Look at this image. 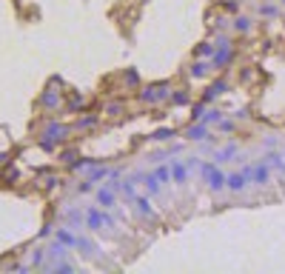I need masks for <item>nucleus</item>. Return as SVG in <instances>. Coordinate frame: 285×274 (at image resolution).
<instances>
[{
	"mask_svg": "<svg viewBox=\"0 0 285 274\" xmlns=\"http://www.w3.org/2000/svg\"><path fill=\"white\" fill-rule=\"evenodd\" d=\"M251 183H254V186H260V189L271 183V166H268L265 160H257V163L251 166Z\"/></svg>",
	"mask_w": 285,
	"mask_h": 274,
	"instance_id": "obj_8",
	"label": "nucleus"
},
{
	"mask_svg": "<svg viewBox=\"0 0 285 274\" xmlns=\"http://www.w3.org/2000/svg\"><path fill=\"white\" fill-rule=\"evenodd\" d=\"M128 206H131L143 220H148L151 226H160V217H157V211H154V203H151V197H148V194H137Z\"/></svg>",
	"mask_w": 285,
	"mask_h": 274,
	"instance_id": "obj_5",
	"label": "nucleus"
},
{
	"mask_svg": "<svg viewBox=\"0 0 285 274\" xmlns=\"http://www.w3.org/2000/svg\"><path fill=\"white\" fill-rule=\"evenodd\" d=\"M208 129H211V126H205L203 120H197V123H191L185 132H182V137H185V140H191V143H203V140H208V137H211V132H208Z\"/></svg>",
	"mask_w": 285,
	"mask_h": 274,
	"instance_id": "obj_9",
	"label": "nucleus"
},
{
	"mask_svg": "<svg viewBox=\"0 0 285 274\" xmlns=\"http://www.w3.org/2000/svg\"><path fill=\"white\" fill-rule=\"evenodd\" d=\"M226 91H228V83H226V80H217V83H211V86L203 91V97H200V100H203L205 106H211V103H214L217 97H223Z\"/></svg>",
	"mask_w": 285,
	"mask_h": 274,
	"instance_id": "obj_12",
	"label": "nucleus"
},
{
	"mask_svg": "<svg viewBox=\"0 0 285 274\" xmlns=\"http://www.w3.org/2000/svg\"><path fill=\"white\" fill-rule=\"evenodd\" d=\"M188 103H191V97H188V91H185V89H174V91H171V106L182 109V106H188Z\"/></svg>",
	"mask_w": 285,
	"mask_h": 274,
	"instance_id": "obj_23",
	"label": "nucleus"
},
{
	"mask_svg": "<svg viewBox=\"0 0 285 274\" xmlns=\"http://www.w3.org/2000/svg\"><path fill=\"white\" fill-rule=\"evenodd\" d=\"M239 154V146L237 143H228V146H223V148H214V163H228V160H234Z\"/></svg>",
	"mask_w": 285,
	"mask_h": 274,
	"instance_id": "obj_17",
	"label": "nucleus"
},
{
	"mask_svg": "<svg viewBox=\"0 0 285 274\" xmlns=\"http://www.w3.org/2000/svg\"><path fill=\"white\" fill-rule=\"evenodd\" d=\"M251 186V166H242L239 171H231L226 174V189L231 194H242Z\"/></svg>",
	"mask_w": 285,
	"mask_h": 274,
	"instance_id": "obj_4",
	"label": "nucleus"
},
{
	"mask_svg": "<svg viewBox=\"0 0 285 274\" xmlns=\"http://www.w3.org/2000/svg\"><path fill=\"white\" fill-rule=\"evenodd\" d=\"M68 132H71V129L63 126V123H49L46 126V132H43V137L46 140H52V143H63V140L68 137Z\"/></svg>",
	"mask_w": 285,
	"mask_h": 274,
	"instance_id": "obj_14",
	"label": "nucleus"
},
{
	"mask_svg": "<svg viewBox=\"0 0 285 274\" xmlns=\"http://www.w3.org/2000/svg\"><path fill=\"white\" fill-rule=\"evenodd\" d=\"M234 63V46H231V40L228 43H220L217 46V52L211 55V66L214 68H226Z\"/></svg>",
	"mask_w": 285,
	"mask_h": 274,
	"instance_id": "obj_6",
	"label": "nucleus"
},
{
	"mask_svg": "<svg viewBox=\"0 0 285 274\" xmlns=\"http://www.w3.org/2000/svg\"><path fill=\"white\" fill-rule=\"evenodd\" d=\"M211 26H214L217 32H223V29H226V26H228V20H226V17H217V20L211 23Z\"/></svg>",
	"mask_w": 285,
	"mask_h": 274,
	"instance_id": "obj_41",
	"label": "nucleus"
},
{
	"mask_svg": "<svg viewBox=\"0 0 285 274\" xmlns=\"http://www.w3.org/2000/svg\"><path fill=\"white\" fill-rule=\"evenodd\" d=\"M214 71V66H211V60H205V57H197L191 66H188V77H194V80H203V77H208Z\"/></svg>",
	"mask_w": 285,
	"mask_h": 274,
	"instance_id": "obj_10",
	"label": "nucleus"
},
{
	"mask_svg": "<svg viewBox=\"0 0 285 274\" xmlns=\"http://www.w3.org/2000/svg\"><path fill=\"white\" fill-rule=\"evenodd\" d=\"M89 192H94V180H89V177H86V180L77 183V194H89Z\"/></svg>",
	"mask_w": 285,
	"mask_h": 274,
	"instance_id": "obj_38",
	"label": "nucleus"
},
{
	"mask_svg": "<svg viewBox=\"0 0 285 274\" xmlns=\"http://www.w3.org/2000/svg\"><path fill=\"white\" fill-rule=\"evenodd\" d=\"M86 228L94 234H112V231H117V217H112V208L89 206L86 208Z\"/></svg>",
	"mask_w": 285,
	"mask_h": 274,
	"instance_id": "obj_1",
	"label": "nucleus"
},
{
	"mask_svg": "<svg viewBox=\"0 0 285 274\" xmlns=\"http://www.w3.org/2000/svg\"><path fill=\"white\" fill-rule=\"evenodd\" d=\"M223 6H226L228 14H239V6H242V0H223Z\"/></svg>",
	"mask_w": 285,
	"mask_h": 274,
	"instance_id": "obj_36",
	"label": "nucleus"
},
{
	"mask_svg": "<svg viewBox=\"0 0 285 274\" xmlns=\"http://www.w3.org/2000/svg\"><path fill=\"white\" fill-rule=\"evenodd\" d=\"M182 163H185V169L191 171V174H200V166H203V157H197V154H191V157H185Z\"/></svg>",
	"mask_w": 285,
	"mask_h": 274,
	"instance_id": "obj_30",
	"label": "nucleus"
},
{
	"mask_svg": "<svg viewBox=\"0 0 285 274\" xmlns=\"http://www.w3.org/2000/svg\"><path fill=\"white\" fill-rule=\"evenodd\" d=\"M231 26H234V32H239V34H248L251 29H254V23H251V17H245V14H234V20H231Z\"/></svg>",
	"mask_w": 285,
	"mask_h": 274,
	"instance_id": "obj_19",
	"label": "nucleus"
},
{
	"mask_svg": "<svg viewBox=\"0 0 285 274\" xmlns=\"http://www.w3.org/2000/svg\"><path fill=\"white\" fill-rule=\"evenodd\" d=\"M46 254H49V257H55V260H63V257L68 254V246H66V243H60V240L55 237V243L46 249Z\"/></svg>",
	"mask_w": 285,
	"mask_h": 274,
	"instance_id": "obj_21",
	"label": "nucleus"
},
{
	"mask_svg": "<svg viewBox=\"0 0 285 274\" xmlns=\"http://www.w3.org/2000/svg\"><path fill=\"white\" fill-rule=\"evenodd\" d=\"M217 52L214 40H203V43L197 46V52H194V57H205V60H211V55Z\"/></svg>",
	"mask_w": 285,
	"mask_h": 274,
	"instance_id": "obj_25",
	"label": "nucleus"
},
{
	"mask_svg": "<svg viewBox=\"0 0 285 274\" xmlns=\"http://www.w3.org/2000/svg\"><path fill=\"white\" fill-rule=\"evenodd\" d=\"M169 166H171V183L182 189V186L188 183V174H191V171L185 169V163H182V160H169Z\"/></svg>",
	"mask_w": 285,
	"mask_h": 274,
	"instance_id": "obj_11",
	"label": "nucleus"
},
{
	"mask_svg": "<svg viewBox=\"0 0 285 274\" xmlns=\"http://www.w3.org/2000/svg\"><path fill=\"white\" fill-rule=\"evenodd\" d=\"M180 132L177 129H171V126H163V129H157V132H151L148 135V140H154V143H169L171 137H177Z\"/></svg>",
	"mask_w": 285,
	"mask_h": 274,
	"instance_id": "obj_18",
	"label": "nucleus"
},
{
	"mask_svg": "<svg viewBox=\"0 0 285 274\" xmlns=\"http://www.w3.org/2000/svg\"><path fill=\"white\" fill-rule=\"evenodd\" d=\"M94 200H97V206H103V208H117V189L106 183L100 189H94Z\"/></svg>",
	"mask_w": 285,
	"mask_h": 274,
	"instance_id": "obj_7",
	"label": "nucleus"
},
{
	"mask_svg": "<svg viewBox=\"0 0 285 274\" xmlns=\"http://www.w3.org/2000/svg\"><path fill=\"white\" fill-rule=\"evenodd\" d=\"M60 157L66 160V163H71V160H74V151H63V154H60Z\"/></svg>",
	"mask_w": 285,
	"mask_h": 274,
	"instance_id": "obj_43",
	"label": "nucleus"
},
{
	"mask_svg": "<svg viewBox=\"0 0 285 274\" xmlns=\"http://www.w3.org/2000/svg\"><path fill=\"white\" fill-rule=\"evenodd\" d=\"M97 123H100V117H97V114H86V117H80L77 123H74V129H80V132H86V129H94Z\"/></svg>",
	"mask_w": 285,
	"mask_h": 274,
	"instance_id": "obj_28",
	"label": "nucleus"
},
{
	"mask_svg": "<svg viewBox=\"0 0 285 274\" xmlns=\"http://www.w3.org/2000/svg\"><path fill=\"white\" fill-rule=\"evenodd\" d=\"M57 240H60V243H66L68 249H74V246H77V234H74V231H71L68 226L57 228Z\"/></svg>",
	"mask_w": 285,
	"mask_h": 274,
	"instance_id": "obj_22",
	"label": "nucleus"
},
{
	"mask_svg": "<svg viewBox=\"0 0 285 274\" xmlns=\"http://www.w3.org/2000/svg\"><path fill=\"white\" fill-rule=\"evenodd\" d=\"M260 14L262 17H277V6L274 3H260Z\"/></svg>",
	"mask_w": 285,
	"mask_h": 274,
	"instance_id": "obj_37",
	"label": "nucleus"
},
{
	"mask_svg": "<svg viewBox=\"0 0 285 274\" xmlns=\"http://www.w3.org/2000/svg\"><path fill=\"white\" fill-rule=\"evenodd\" d=\"M83 94H71V103H68V109H71V112H77V109H83Z\"/></svg>",
	"mask_w": 285,
	"mask_h": 274,
	"instance_id": "obj_39",
	"label": "nucleus"
},
{
	"mask_svg": "<svg viewBox=\"0 0 285 274\" xmlns=\"http://www.w3.org/2000/svg\"><path fill=\"white\" fill-rule=\"evenodd\" d=\"M60 100H63V97H60V91H52V89L40 97V103H43L46 109H57V106H60Z\"/></svg>",
	"mask_w": 285,
	"mask_h": 274,
	"instance_id": "obj_26",
	"label": "nucleus"
},
{
	"mask_svg": "<svg viewBox=\"0 0 285 274\" xmlns=\"http://www.w3.org/2000/svg\"><path fill=\"white\" fill-rule=\"evenodd\" d=\"M154 174H157V180L163 183V186H171V166H169V163L157 166V169H154Z\"/></svg>",
	"mask_w": 285,
	"mask_h": 274,
	"instance_id": "obj_29",
	"label": "nucleus"
},
{
	"mask_svg": "<svg viewBox=\"0 0 285 274\" xmlns=\"http://www.w3.org/2000/svg\"><path fill=\"white\" fill-rule=\"evenodd\" d=\"M46 257H49L46 249H34L32 254H29V263H32V266H46Z\"/></svg>",
	"mask_w": 285,
	"mask_h": 274,
	"instance_id": "obj_31",
	"label": "nucleus"
},
{
	"mask_svg": "<svg viewBox=\"0 0 285 274\" xmlns=\"http://www.w3.org/2000/svg\"><path fill=\"white\" fill-rule=\"evenodd\" d=\"M280 3H283V6H285V0H280Z\"/></svg>",
	"mask_w": 285,
	"mask_h": 274,
	"instance_id": "obj_44",
	"label": "nucleus"
},
{
	"mask_svg": "<svg viewBox=\"0 0 285 274\" xmlns=\"http://www.w3.org/2000/svg\"><path fill=\"white\" fill-rule=\"evenodd\" d=\"M74 249H80L86 257H94V254H97V243L89 237H83V234H77V246H74Z\"/></svg>",
	"mask_w": 285,
	"mask_h": 274,
	"instance_id": "obj_20",
	"label": "nucleus"
},
{
	"mask_svg": "<svg viewBox=\"0 0 285 274\" xmlns=\"http://www.w3.org/2000/svg\"><path fill=\"white\" fill-rule=\"evenodd\" d=\"M203 114H205V103H203V100H197V103L191 106V123L203 120Z\"/></svg>",
	"mask_w": 285,
	"mask_h": 274,
	"instance_id": "obj_34",
	"label": "nucleus"
},
{
	"mask_svg": "<svg viewBox=\"0 0 285 274\" xmlns=\"http://www.w3.org/2000/svg\"><path fill=\"white\" fill-rule=\"evenodd\" d=\"M200 177H203V183L211 189V192H226V171L220 169V163H214V160H203Z\"/></svg>",
	"mask_w": 285,
	"mask_h": 274,
	"instance_id": "obj_2",
	"label": "nucleus"
},
{
	"mask_svg": "<svg viewBox=\"0 0 285 274\" xmlns=\"http://www.w3.org/2000/svg\"><path fill=\"white\" fill-rule=\"evenodd\" d=\"M262 160L271 166L274 171H280V174H285V151H277V148H268L265 154H262Z\"/></svg>",
	"mask_w": 285,
	"mask_h": 274,
	"instance_id": "obj_15",
	"label": "nucleus"
},
{
	"mask_svg": "<svg viewBox=\"0 0 285 274\" xmlns=\"http://www.w3.org/2000/svg\"><path fill=\"white\" fill-rule=\"evenodd\" d=\"M182 154V143H171L166 151H163V157H180Z\"/></svg>",
	"mask_w": 285,
	"mask_h": 274,
	"instance_id": "obj_35",
	"label": "nucleus"
},
{
	"mask_svg": "<svg viewBox=\"0 0 285 274\" xmlns=\"http://www.w3.org/2000/svg\"><path fill=\"white\" fill-rule=\"evenodd\" d=\"M123 80H125V86H128V89H137V86H140V74H137L134 68H128V71L123 74Z\"/></svg>",
	"mask_w": 285,
	"mask_h": 274,
	"instance_id": "obj_33",
	"label": "nucleus"
},
{
	"mask_svg": "<svg viewBox=\"0 0 285 274\" xmlns=\"http://www.w3.org/2000/svg\"><path fill=\"white\" fill-rule=\"evenodd\" d=\"M106 112L112 114V117H120V114L125 112V106H123V103H112V106H109V109H106Z\"/></svg>",
	"mask_w": 285,
	"mask_h": 274,
	"instance_id": "obj_40",
	"label": "nucleus"
},
{
	"mask_svg": "<svg viewBox=\"0 0 285 274\" xmlns=\"http://www.w3.org/2000/svg\"><path fill=\"white\" fill-rule=\"evenodd\" d=\"M234 129H237V123H234V120H226V117H223V120L217 123V135H231Z\"/></svg>",
	"mask_w": 285,
	"mask_h": 274,
	"instance_id": "obj_32",
	"label": "nucleus"
},
{
	"mask_svg": "<svg viewBox=\"0 0 285 274\" xmlns=\"http://www.w3.org/2000/svg\"><path fill=\"white\" fill-rule=\"evenodd\" d=\"M140 183L146 186V194H148V197H151V200L163 194V183L157 180V174H154V171H148V174H146V171H143V177H140Z\"/></svg>",
	"mask_w": 285,
	"mask_h": 274,
	"instance_id": "obj_13",
	"label": "nucleus"
},
{
	"mask_svg": "<svg viewBox=\"0 0 285 274\" xmlns=\"http://www.w3.org/2000/svg\"><path fill=\"white\" fill-rule=\"evenodd\" d=\"M109 174H112V169L106 166V163H100V160H94L89 169H86V177L94 183H100V180H109Z\"/></svg>",
	"mask_w": 285,
	"mask_h": 274,
	"instance_id": "obj_16",
	"label": "nucleus"
},
{
	"mask_svg": "<svg viewBox=\"0 0 285 274\" xmlns=\"http://www.w3.org/2000/svg\"><path fill=\"white\" fill-rule=\"evenodd\" d=\"M66 220L71 226H86V211H80V208H66Z\"/></svg>",
	"mask_w": 285,
	"mask_h": 274,
	"instance_id": "obj_24",
	"label": "nucleus"
},
{
	"mask_svg": "<svg viewBox=\"0 0 285 274\" xmlns=\"http://www.w3.org/2000/svg\"><path fill=\"white\" fill-rule=\"evenodd\" d=\"M226 117V112H220V109H205V114H203V123L205 126H217L220 120Z\"/></svg>",
	"mask_w": 285,
	"mask_h": 274,
	"instance_id": "obj_27",
	"label": "nucleus"
},
{
	"mask_svg": "<svg viewBox=\"0 0 285 274\" xmlns=\"http://www.w3.org/2000/svg\"><path fill=\"white\" fill-rule=\"evenodd\" d=\"M265 148H277V137H265Z\"/></svg>",
	"mask_w": 285,
	"mask_h": 274,
	"instance_id": "obj_42",
	"label": "nucleus"
},
{
	"mask_svg": "<svg viewBox=\"0 0 285 274\" xmlns=\"http://www.w3.org/2000/svg\"><path fill=\"white\" fill-rule=\"evenodd\" d=\"M171 83L169 80H160V83H148L146 89L140 91V100L148 103V106H160V103L171 100Z\"/></svg>",
	"mask_w": 285,
	"mask_h": 274,
	"instance_id": "obj_3",
	"label": "nucleus"
}]
</instances>
